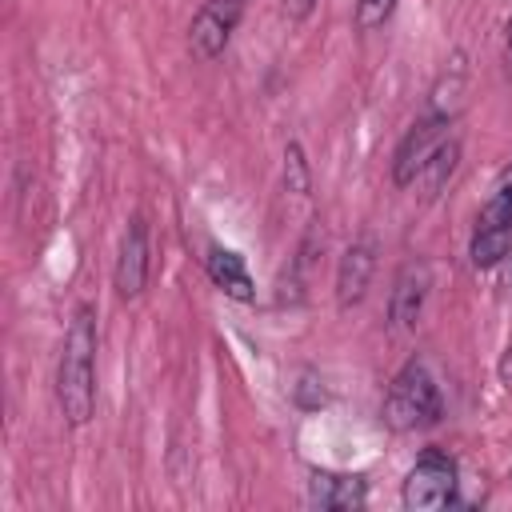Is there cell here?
<instances>
[{
    "label": "cell",
    "instance_id": "obj_15",
    "mask_svg": "<svg viewBox=\"0 0 512 512\" xmlns=\"http://www.w3.org/2000/svg\"><path fill=\"white\" fill-rule=\"evenodd\" d=\"M496 268H500V296H504V304H512V248Z\"/></svg>",
    "mask_w": 512,
    "mask_h": 512
},
{
    "label": "cell",
    "instance_id": "obj_12",
    "mask_svg": "<svg viewBox=\"0 0 512 512\" xmlns=\"http://www.w3.org/2000/svg\"><path fill=\"white\" fill-rule=\"evenodd\" d=\"M456 164H460V140H456V136H448V140L436 148V156L424 164V172H420V184H424V196H428V200L444 192V184L452 180Z\"/></svg>",
    "mask_w": 512,
    "mask_h": 512
},
{
    "label": "cell",
    "instance_id": "obj_1",
    "mask_svg": "<svg viewBox=\"0 0 512 512\" xmlns=\"http://www.w3.org/2000/svg\"><path fill=\"white\" fill-rule=\"evenodd\" d=\"M96 344H100L96 312L92 304H80L68 320L60 360H56V404L72 428L88 424L96 408Z\"/></svg>",
    "mask_w": 512,
    "mask_h": 512
},
{
    "label": "cell",
    "instance_id": "obj_6",
    "mask_svg": "<svg viewBox=\"0 0 512 512\" xmlns=\"http://www.w3.org/2000/svg\"><path fill=\"white\" fill-rule=\"evenodd\" d=\"M244 16V0H204L188 24V52L204 64H212L216 56H224L236 24Z\"/></svg>",
    "mask_w": 512,
    "mask_h": 512
},
{
    "label": "cell",
    "instance_id": "obj_14",
    "mask_svg": "<svg viewBox=\"0 0 512 512\" xmlns=\"http://www.w3.org/2000/svg\"><path fill=\"white\" fill-rule=\"evenodd\" d=\"M392 8H396V0H356V12H352L356 32H376L392 16Z\"/></svg>",
    "mask_w": 512,
    "mask_h": 512
},
{
    "label": "cell",
    "instance_id": "obj_13",
    "mask_svg": "<svg viewBox=\"0 0 512 512\" xmlns=\"http://www.w3.org/2000/svg\"><path fill=\"white\" fill-rule=\"evenodd\" d=\"M284 188L296 192V196H308L312 192V168H308V156H304L300 140H288L284 144Z\"/></svg>",
    "mask_w": 512,
    "mask_h": 512
},
{
    "label": "cell",
    "instance_id": "obj_16",
    "mask_svg": "<svg viewBox=\"0 0 512 512\" xmlns=\"http://www.w3.org/2000/svg\"><path fill=\"white\" fill-rule=\"evenodd\" d=\"M316 4H320V0H284V16H288V20H308Z\"/></svg>",
    "mask_w": 512,
    "mask_h": 512
},
{
    "label": "cell",
    "instance_id": "obj_3",
    "mask_svg": "<svg viewBox=\"0 0 512 512\" xmlns=\"http://www.w3.org/2000/svg\"><path fill=\"white\" fill-rule=\"evenodd\" d=\"M456 484H460V468L448 452L440 448H424L416 456V464L404 472L400 484V504L408 512H436L448 508L456 500Z\"/></svg>",
    "mask_w": 512,
    "mask_h": 512
},
{
    "label": "cell",
    "instance_id": "obj_18",
    "mask_svg": "<svg viewBox=\"0 0 512 512\" xmlns=\"http://www.w3.org/2000/svg\"><path fill=\"white\" fill-rule=\"evenodd\" d=\"M500 384L512 392V340H508V348H504V356H500Z\"/></svg>",
    "mask_w": 512,
    "mask_h": 512
},
{
    "label": "cell",
    "instance_id": "obj_17",
    "mask_svg": "<svg viewBox=\"0 0 512 512\" xmlns=\"http://www.w3.org/2000/svg\"><path fill=\"white\" fill-rule=\"evenodd\" d=\"M500 64H504V76L512 80V16L504 24V48H500Z\"/></svg>",
    "mask_w": 512,
    "mask_h": 512
},
{
    "label": "cell",
    "instance_id": "obj_7",
    "mask_svg": "<svg viewBox=\"0 0 512 512\" xmlns=\"http://www.w3.org/2000/svg\"><path fill=\"white\" fill-rule=\"evenodd\" d=\"M428 292H432V264L424 256L404 260L396 280H392V292H388V328L392 332L416 328V320L424 316Z\"/></svg>",
    "mask_w": 512,
    "mask_h": 512
},
{
    "label": "cell",
    "instance_id": "obj_11",
    "mask_svg": "<svg viewBox=\"0 0 512 512\" xmlns=\"http://www.w3.org/2000/svg\"><path fill=\"white\" fill-rule=\"evenodd\" d=\"M208 276H212V284L228 296V300H240V304H252L256 300V284H252V276H248V264H244V256L240 252H232V248H208Z\"/></svg>",
    "mask_w": 512,
    "mask_h": 512
},
{
    "label": "cell",
    "instance_id": "obj_2",
    "mask_svg": "<svg viewBox=\"0 0 512 512\" xmlns=\"http://www.w3.org/2000/svg\"><path fill=\"white\" fill-rule=\"evenodd\" d=\"M380 416H384V424H388L392 432H416V428L440 424V416H444V396H440V384L432 380V372H428L424 360H408V364L392 376V384H388V392H384Z\"/></svg>",
    "mask_w": 512,
    "mask_h": 512
},
{
    "label": "cell",
    "instance_id": "obj_10",
    "mask_svg": "<svg viewBox=\"0 0 512 512\" xmlns=\"http://www.w3.org/2000/svg\"><path fill=\"white\" fill-rule=\"evenodd\" d=\"M308 504L320 512H348L368 504V480L352 472H312L308 480Z\"/></svg>",
    "mask_w": 512,
    "mask_h": 512
},
{
    "label": "cell",
    "instance_id": "obj_4",
    "mask_svg": "<svg viewBox=\"0 0 512 512\" xmlns=\"http://www.w3.org/2000/svg\"><path fill=\"white\" fill-rule=\"evenodd\" d=\"M508 248H512V168L500 176V184L476 212L468 260H472V268H496L508 256Z\"/></svg>",
    "mask_w": 512,
    "mask_h": 512
},
{
    "label": "cell",
    "instance_id": "obj_8",
    "mask_svg": "<svg viewBox=\"0 0 512 512\" xmlns=\"http://www.w3.org/2000/svg\"><path fill=\"white\" fill-rule=\"evenodd\" d=\"M148 272H152V244H148V224L144 216H132L124 236H120V248H116V264H112V288L120 300H136L148 284Z\"/></svg>",
    "mask_w": 512,
    "mask_h": 512
},
{
    "label": "cell",
    "instance_id": "obj_5",
    "mask_svg": "<svg viewBox=\"0 0 512 512\" xmlns=\"http://www.w3.org/2000/svg\"><path fill=\"white\" fill-rule=\"evenodd\" d=\"M456 116H444V112H428L420 116L396 144L392 152V184L396 188H412L424 172V164L436 156V148L448 140V128H452Z\"/></svg>",
    "mask_w": 512,
    "mask_h": 512
},
{
    "label": "cell",
    "instance_id": "obj_9",
    "mask_svg": "<svg viewBox=\"0 0 512 512\" xmlns=\"http://www.w3.org/2000/svg\"><path fill=\"white\" fill-rule=\"evenodd\" d=\"M372 272H376V240L372 236H356L340 252V264H336V308L340 312L356 308L368 296Z\"/></svg>",
    "mask_w": 512,
    "mask_h": 512
}]
</instances>
